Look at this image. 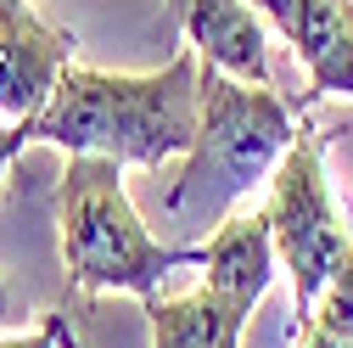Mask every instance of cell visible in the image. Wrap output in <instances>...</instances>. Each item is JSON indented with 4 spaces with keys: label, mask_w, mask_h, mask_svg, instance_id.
Masks as SVG:
<instances>
[{
    "label": "cell",
    "mask_w": 353,
    "mask_h": 348,
    "mask_svg": "<svg viewBox=\"0 0 353 348\" xmlns=\"http://www.w3.org/2000/svg\"><path fill=\"white\" fill-rule=\"evenodd\" d=\"M196 51L180 46L152 73H107L73 62L57 84L46 113L28 118L34 146L96 152L123 168H163L168 157H185L196 141Z\"/></svg>",
    "instance_id": "cell-1"
},
{
    "label": "cell",
    "mask_w": 353,
    "mask_h": 348,
    "mask_svg": "<svg viewBox=\"0 0 353 348\" xmlns=\"http://www.w3.org/2000/svg\"><path fill=\"white\" fill-rule=\"evenodd\" d=\"M196 141L180 157V180L163 191V213L219 225L258 186H270V174L303 135V113H292L275 84H247L208 62H196Z\"/></svg>",
    "instance_id": "cell-2"
},
{
    "label": "cell",
    "mask_w": 353,
    "mask_h": 348,
    "mask_svg": "<svg viewBox=\"0 0 353 348\" xmlns=\"http://www.w3.org/2000/svg\"><path fill=\"white\" fill-rule=\"evenodd\" d=\"M57 236H62V270L79 292H129L157 298L174 270H202V247H180L152 236L135 213L123 186V163L73 152L57 186Z\"/></svg>",
    "instance_id": "cell-3"
},
{
    "label": "cell",
    "mask_w": 353,
    "mask_h": 348,
    "mask_svg": "<svg viewBox=\"0 0 353 348\" xmlns=\"http://www.w3.org/2000/svg\"><path fill=\"white\" fill-rule=\"evenodd\" d=\"M275 236L258 208H236L202 242V287L146 298L152 348H241L247 320L275 287Z\"/></svg>",
    "instance_id": "cell-4"
},
{
    "label": "cell",
    "mask_w": 353,
    "mask_h": 348,
    "mask_svg": "<svg viewBox=\"0 0 353 348\" xmlns=\"http://www.w3.org/2000/svg\"><path fill=\"white\" fill-rule=\"evenodd\" d=\"M258 213L270 225L275 258L292 281V315H308L314 298L331 287L347 242H353V225L342 220L331 180H325V135H314L303 124V135L292 141V152L281 157V168L263 186Z\"/></svg>",
    "instance_id": "cell-5"
},
{
    "label": "cell",
    "mask_w": 353,
    "mask_h": 348,
    "mask_svg": "<svg viewBox=\"0 0 353 348\" xmlns=\"http://www.w3.org/2000/svg\"><path fill=\"white\" fill-rule=\"evenodd\" d=\"M73 62V28L51 23L34 0H0V118H39Z\"/></svg>",
    "instance_id": "cell-6"
},
{
    "label": "cell",
    "mask_w": 353,
    "mask_h": 348,
    "mask_svg": "<svg viewBox=\"0 0 353 348\" xmlns=\"http://www.w3.org/2000/svg\"><path fill=\"white\" fill-rule=\"evenodd\" d=\"M180 34L196 51V62L225 68L247 84H275L270 79V17L252 0H180Z\"/></svg>",
    "instance_id": "cell-7"
},
{
    "label": "cell",
    "mask_w": 353,
    "mask_h": 348,
    "mask_svg": "<svg viewBox=\"0 0 353 348\" xmlns=\"http://www.w3.org/2000/svg\"><path fill=\"white\" fill-rule=\"evenodd\" d=\"M286 46L308 79L303 107L353 102V0H297Z\"/></svg>",
    "instance_id": "cell-8"
},
{
    "label": "cell",
    "mask_w": 353,
    "mask_h": 348,
    "mask_svg": "<svg viewBox=\"0 0 353 348\" xmlns=\"http://www.w3.org/2000/svg\"><path fill=\"white\" fill-rule=\"evenodd\" d=\"M292 348H353V242L314 309L292 320Z\"/></svg>",
    "instance_id": "cell-9"
},
{
    "label": "cell",
    "mask_w": 353,
    "mask_h": 348,
    "mask_svg": "<svg viewBox=\"0 0 353 348\" xmlns=\"http://www.w3.org/2000/svg\"><path fill=\"white\" fill-rule=\"evenodd\" d=\"M34 146V135H28V118L23 124H12V118H0V180H6V168L23 157Z\"/></svg>",
    "instance_id": "cell-10"
},
{
    "label": "cell",
    "mask_w": 353,
    "mask_h": 348,
    "mask_svg": "<svg viewBox=\"0 0 353 348\" xmlns=\"http://www.w3.org/2000/svg\"><path fill=\"white\" fill-rule=\"evenodd\" d=\"M0 348H57L51 315H46V326H34V331H6V337H0Z\"/></svg>",
    "instance_id": "cell-11"
},
{
    "label": "cell",
    "mask_w": 353,
    "mask_h": 348,
    "mask_svg": "<svg viewBox=\"0 0 353 348\" xmlns=\"http://www.w3.org/2000/svg\"><path fill=\"white\" fill-rule=\"evenodd\" d=\"M252 6L263 12V17H270V28L286 39L292 34V17H297V0H252Z\"/></svg>",
    "instance_id": "cell-12"
},
{
    "label": "cell",
    "mask_w": 353,
    "mask_h": 348,
    "mask_svg": "<svg viewBox=\"0 0 353 348\" xmlns=\"http://www.w3.org/2000/svg\"><path fill=\"white\" fill-rule=\"evenodd\" d=\"M51 326H57V348H84V342H79V331H73V320H68V315H51Z\"/></svg>",
    "instance_id": "cell-13"
},
{
    "label": "cell",
    "mask_w": 353,
    "mask_h": 348,
    "mask_svg": "<svg viewBox=\"0 0 353 348\" xmlns=\"http://www.w3.org/2000/svg\"><path fill=\"white\" fill-rule=\"evenodd\" d=\"M0 326H6V281H0Z\"/></svg>",
    "instance_id": "cell-14"
}]
</instances>
